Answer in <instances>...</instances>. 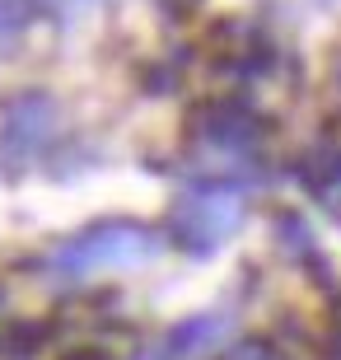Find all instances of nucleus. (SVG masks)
<instances>
[{
	"instance_id": "obj_1",
	"label": "nucleus",
	"mask_w": 341,
	"mask_h": 360,
	"mask_svg": "<svg viewBox=\"0 0 341 360\" xmlns=\"http://www.w3.org/2000/svg\"><path fill=\"white\" fill-rule=\"evenodd\" d=\"M155 253H159L155 229L131 225V220H112V225H98L79 239L61 243L52 253V267L66 271V276H84V271H98V267H136Z\"/></svg>"
},
{
	"instance_id": "obj_6",
	"label": "nucleus",
	"mask_w": 341,
	"mask_h": 360,
	"mask_svg": "<svg viewBox=\"0 0 341 360\" xmlns=\"http://www.w3.org/2000/svg\"><path fill=\"white\" fill-rule=\"evenodd\" d=\"M42 342H47V328H42V323H14L10 333L0 337V356L5 360H28Z\"/></svg>"
},
{
	"instance_id": "obj_2",
	"label": "nucleus",
	"mask_w": 341,
	"mask_h": 360,
	"mask_svg": "<svg viewBox=\"0 0 341 360\" xmlns=\"http://www.w3.org/2000/svg\"><path fill=\"white\" fill-rule=\"evenodd\" d=\"M238 220H243V201L234 192H220V187L192 192L173 211V239L183 243L187 253H215L238 229Z\"/></svg>"
},
{
	"instance_id": "obj_4",
	"label": "nucleus",
	"mask_w": 341,
	"mask_h": 360,
	"mask_svg": "<svg viewBox=\"0 0 341 360\" xmlns=\"http://www.w3.org/2000/svg\"><path fill=\"white\" fill-rule=\"evenodd\" d=\"M201 136L220 150H248L252 141H257V117H252L243 103H215V108H206Z\"/></svg>"
},
{
	"instance_id": "obj_7",
	"label": "nucleus",
	"mask_w": 341,
	"mask_h": 360,
	"mask_svg": "<svg viewBox=\"0 0 341 360\" xmlns=\"http://www.w3.org/2000/svg\"><path fill=\"white\" fill-rule=\"evenodd\" d=\"M229 360H276L266 347H238V351H229Z\"/></svg>"
},
{
	"instance_id": "obj_5",
	"label": "nucleus",
	"mask_w": 341,
	"mask_h": 360,
	"mask_svg": "<svg viewBox=\"0 0 341 360\" xmlns=\"http://www.w3.org/2000/svg\"><path fill=\"white\" fill-rule=\"evenodd\" d=\"M47 127H52V103L47 98H19L10 108V117H5V150L28 155L47 136Z\"/></svg>"
},
{
	"instance_id": "obj_3",
	"label": "nucleus",
	"mask_w": 341,
	"mask_h": 360,
	"mask_svg": "<svg viewBox=\"0 0 341 360\" xmlns=\"http://www.w3.org/2000/svg\"><path fill=\"white\" fill-rule=\"evenodd\" d=\"M229 328H234L229 314H197V319L178 323V328L164 337V360H201V356H210V351L229 337Z\"/></svg>"
},
{
	"instance_id": "obj_8",
	"label": "nucleus",
	"mask_w": 341,
	"mask_h": 360,
	"mask_svg": "<svg viewBox=\"0 0 341 360\" xmlns=\"http://www.w3.org/2000/svg\"><path fill=\"white\" fill-rule=\"evenodd\" d=\"M66 360H108V356H103V351H70Z\"/></svg>"
}]
</instances>
